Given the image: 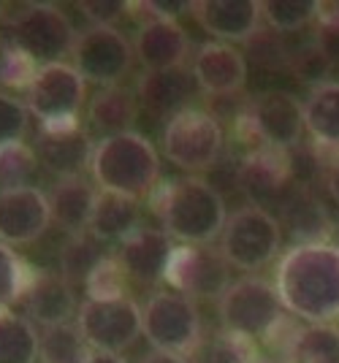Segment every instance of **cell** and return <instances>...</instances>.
<instances>
[{"label":"cell","instance_id":"cell-32","mask_svg":"<svg viewBox=\"0 0 339 363\" xmlns=\"http://www.w3.org/2000/svg\"><path fill=\"white\" fill-rule=\"evenodd\" d=\"M193 355L199 363H250L258 358V347L252 339L236 336L231 331H220L209 339H201Z\"/></svg>","mask_w":339,"mask_h":363},{"label":"cell","instance_id":"cell-22","mask_svg":"<svg viewBox=\"0 0 339 363\" xmlns=\"http://www.w3.org/2000/svg\"><path fill=\"white\" fill-rule=\"evenodd\" d=\"M279 228H288L296 244H328L334 225L326 206L304 187H291V193L279 201Z\"/></svg>","mask_w":339,"mask_h":363},{"label":"cell","instance_id":"cell-34","mask_svg":"<svg viewBox=\"0 0 339 363\" xmlns=\"http://www.w3.org/2000/svg\"><path fill=\"white\" fill-rule=\"evenodd\" d=\"M263 22L274 33H296L318 16L315 0H266L261 3Z\"/></svg>","mask_w":339,"mask_h":363},{"label":"cell","instance_id":"cell-24","mask_svg":"<svg viewBox=\"0 0 339 363\" xmlns=\"http://www.w3.org/2000/svg\"><path fill=\"white\" fill-rule=\"evenodd\" d=\"M49 214L52 223L62 228L68 236L77 233H87L90 220H93L95 198L98 193L93 184L84 177H71V179H57L55 190L49 193Z\"/></svg>","mask_w":339,"mask_h":363},{"label":"cell","instance_id":"cell-45","mask_svg":"<svg viewBox=\"0 0 339 363\" xmlns=\"http://www.w3.org/2000/svg\"><path fill=\"white\" fill-rule=\"evenodd\" d=\"M326 187H328V193L334 198V203L339 206V163L328 168V174H326Z\"/></svg>","mask_w":339,"mask_h":363},{"label":"cell","instance_id":"cell-20","mask_svg":"<svg viewBox=\"0 0 339 363\" xmlns=\"http://www.w3.org/2000/svg\"><path fill=\"white\" fill-rule=\"evenodd\" d=\"M22 298H25V309H28L30 320H35L44 328L65 325L79 312L74 285L65 277L52 272L33 269L30 285H28Z\"/></svg>","mask_w":339,"mask_h":363},{"label":"cell","instance_id":"cell-3","mask_svg":"<svg viewBox=\"0 0 339 363\" xmlns=\"http://www.w3.org/2000/svg\"><path fill=\"white\" fill-rule=\"evenodd\" d=\"M90 174L104 193L139 201L152 196L160 179V155L141 133H120L101 138L93 150Z\"/></svg>","mask_w":339,"mask_h":363},{"label":"cell","instance_id":"cell-23","mask_svg":"<svg viewBox=\"0 0 339 363\" xmlns=\"http://www.w3.org/2000/svg\"><path fill=\"white\" fill-rule=\"evenodd\" d=\"M196 79L185 65L166 71H147L139 79V101L147 111L157 117H174L187 108V98H193Z\"/></svg>","mask_w":339,"mask_h":363},{"label":"cell","instance_id":"cell-15","mask_svg":"<svg viewBox=\"0 0 339 363\" xmlns=\"http://www.w3.org/2000/svg\"><path fill=\"white\" fill-rule=\"evenodd\" d=\"M52 214H49V198L38 187H16V190H0V242L33 244L47 233Z\"/></svg>","mask_w":339,"mask_h":363},{"label":"cell","instance_id":"cell-10","mask_svg":"<svg viewBox=\"0 0 339 363\" xmlns=\"http://www.w3.org/2000/svg\"><path fill=\"white\" fill-rule=\"evenodd\" d=\"M77 325L93 352L120 355L141 333V306L133 298L114 301H87L79 306Z\"/></svg>","mask_w":339,"mask_h":363},{"label":"cell","instance_id":"cell-30","mask_svg":"<svg viewBox=\"0 0 339 363\" xmlns=\"http://www.w3.org/2000/svg\"><path fill=\"white\" fill-rule=\"evenodd\" d=\"M93 358V347L84 342L79 325H52L41 333L38 361L41 363H87Z\"/></svg>","mask_w":339,"mask_h":363},{"label":"cell","instance_id":"cell-36","mask_svg":"<svg viewBox=\"0 0 339 363\" xmlns=\"http://www.w3.org/2000/svg\"><path fill=\"white\" fill-rule=\"evenodd\" d=\"M125 288H128V274H125L123 263L117 255H106L93 274L87 277L84 290L90 301H114V298H125Z\"/></svg>","mask_w":339,"mask_h":363},{"label":"cell","instance_id":"cell-42","mask_svg":"<svg viewBox=\"0 0 339 363\" xmlns=\"http://www.w3.org/2000/svg\"><path fill=\"white\" fill-rule=\"evenodd\" d=\"M130 11H144V22H155V19H169L177 22L185 11H193V3H171V0H147V3H130ZM141 22V25H144Z\"/></svg>","mask_w":339,"mask_h":363},{"label":"cell","instance_id":"cell-37","mask_svg":"<svg viewBox=\"0 0 339 363\" xmlns=\"http://www.w3.org/2000/svg\"><path fill=\"white\" fill-rule=\"evenodd\" d=\"M38 68L41 65L16 44H9L0 52V84H6V87L28 90L35 74H38Z\"/></svg>","mask_w":339,"mask_h":363},{"label":"cell","instance_id":"cell-25","mask_svg":"<svg viewBox=\"0 0 339 363\" xmlns=\"http://www.w3.org/2000/svg\"><path fill=\"white\" fill-rule=\"evenodd\" d=\"M133 230H139V201L114 193H98L95 198L93 220L87 233L98 242H117L123 244Z\"/></svg>","mask_w":339,"mask_h":363},{"label":"cell","instance_id":"cell-5","mask_svg":"<svg viewBox=\"0 0 339 363\" xmlns=\"http://www.w3.org/2000/svg\"><path fill=\"white\" fill-rule=\"evenodd\" d=\"M141 333L152 350L174 355H193L204 339L193 298L174 290H160L141 306Z\"/></svg>","mask_w":339,"mask_h":363},{"label":"cell","instance_id":"cell-44","mask_svg":"<svg viewBox=\"0 0 339 363\" xmlns=\"http://www.w3.org/2000/svg\"><path fill=\"white\" fill-rule=\"evenodd\" d=\"M141 363H190L185 355H174V352H160V350H152L144 355Z\"/></svg>","mask_w":339,"mask_h":363},{"label":"cell","instance_id":"cell-28","mask_svg":"<svg viewBox=\"0 0 339 363\" xmlns=\"http://www.w3.org/2000/svg\"><path fill=\"white\" fill-rule=\"evenodd\" d=\"M41 336L28 318L11 309L0 312V363H35Z\"/></svg>","mask_w":339,"mask_h":363},{"label":"cell","instance_id":"cell-29","mask_svg":"<svg viewBox=\"0 0 339 363\" xmlns=\"http://www.w3.org/2000/svg\"><path fill=\"white\" fill-rule=\"evenodd\" d=\"M285 363H339V328L331 323L301 325L285 352Z\"/></svg>","mask_w":339,"mask_h":363},{"label":"cell","instance_id":"cell-40","mask_svg":"<svg viewBox=\"0 0 339 363\" xmlns=\"http://www.w3.org/2000/svg\"><path fill=\"white\" fill-rule=\"evenodd\" d=\"M288 68L296 74L299 82H307V84H312V87H318V84L328 82L326 76H328V71H331L328 60L321 55V49H318L315 44H307L304 49H299L296 55H291V57H288Z\"/></svg>","mask_w":339,"mask_h":363},{"label":"cell","instance_id":"cell-48","mask_svg":"<svg viewBox=\"0 0 339 363\" xmlns=\"http://www.w3.org/2000/svg\"><path fill=\"white\" fill-rule=\"evenodd\" d=\"M0 14H3V3H0Z\"/></svg>","mask_w":339,"mask_h":363},{"label":"cell","instance_id":"cell-46","mask_svg":"<svg viewBox=\"0 0 339 363\" xmlns=\"http://www.w3.org/2000/svg\"><path fill=\"white\" fill-rule=\"evenodd\" d=\"M87 363H128L120 355H111V352H93V358Z\"/></svg>","mask_w":339,"mask_h":363},{"label":"cell","instance_id":"cell-39","mask_svg":"<svg viewBox=\"0 0 339 363\" xmlns=\"http://www.w3.org/2000/svg\"><path fill=\"white\" fill-rule=\"evenodd\" d=\"M28 122H30L28 106L14 95L0 92V147L22 141V136L28 133Z\"/></svg>","mask_w":339,"mask_h":363},{"label":"cell","instance_id":"cell-6","mask_svg":"<svg viewBox=\"0 0 339 363\" xmlns=\"http://www.w3.org/2000/svg\"><path fill=\"white\" fill-rule=\"evenodd\" d=\"M226 147V133L215 114L187 106L163 128V155L182 171L199 174L217 163Z\"/></svg>","mask_w":339,"mask_h":363},{"label":"cell","instance_id":"cell-17","mask_svg":"<svg viewBox=\"0 0 339 363\" xmlns=\"http://www.w3.org/2000/svg\"><path fill=\"white\" fill-rule=\"evenodd\" d=\"M93 141L79 128H41L35 141V157L38 163L55 174L57 179L82 177L84 168H90L93 160Z\"/></svg>","mask_w":339,"mask_h":363},{"label":"cell","instance_id":"cell-27","mask_svg":"<svg viewBox=\"0 0 339 363\" xmlns=\"http://www.w3.org/2000/svg\"><path fill=\"white\" fill-rule=\"evenodd\" d=\"M136 120V98L125 87H101L90 101V125L104 138L128 133Z\"/></svg>","mask_w":339,"mask_h":363},{"label":"cell","instance_id":"cell-12","mask_svg":"<svg viewBox=\"0 0 339 363\" xmlns=\"http://www.w3.org/2000/svg\"><path fill=\"white\" fill-rule=\"evenodd\" d=\"M74 68L84 82L117 87L133 65V46L117 28H87L74 44Z\"/></svg>","mask_w":339,"mask_h":363},{"label":"cell","instance_id":"cell-13","mask_svg":"<svg viewBox=\"0 0 339 363\" xmlns=\"http://www.w3.org/2000/svg\"><path fill=\"white\" fill-rule=\"evenodd\" d=\"M239 190L245 193L252 206L266 209L291 193L293 187V163L291 155L277 147L261 144L258 150H250L236 171Z\"/></svg>","mask_w":339,"mask_h":363},{"label":"cell","instance_id":"cell-8","mask_svg":"<svg viewBox=\"0 0 339 363\" xmlns=\"http://www.w3.org/2000/svg\"><path fill=\"white\" fill-rule=\"evenodd\" d=\"M84 79L68 62L41 65L28 87L25 106L41 128H71L79 125V108L84 104Z\"/></svg>","mask_w":339,"mask_h":363},{"label":"cell","instance_id":"cell-7","mask_svg":"<svg viewBox=\"0 0 339 363\" xmlns=\"http://www.w3.org/2000/svg\"><path fill=\"white\" fill-rule=\"evenodd\" d=\"M217 312L223 331H231L252 342L263 339L285 315L274 285L261 277H242L231 282L217 298Z\"/></svg>","mask_w":339,"mask_h":363},{"label":"cell","instance_id":"cell-9","mask_svg":"<svg viewBox=\"0 0 339 363\" xmlns=\"http://www.w3.org/2000/svg\"><path fill=\"white\" fill-rule=\"evenodd\" d=\"M14 44L28 52L38 65L62 62L65 55L74 52L77 30L71 19L52 3H28L11 19Z\"/></svg>","mask_w":339,"mask_h":363},{"label":"cell","instance_id":"cell-43","mask_svg":"<svg viewBox=\"0 0 339 363\" xmlns=\"http://www.w3.org/2000/svg\"><path fill=\"white\" fill-rule=\"evenodd\" d=\"M247 46L252 49V60L261 62V65H279V62H288V57H285L288 52H285L269 33L258 30L250 41H247Z\"/></svg>","mask_w":339,"mask_h":363},{"label":"cell","instance_id":"cell-38","mask_svg":"<svg viewBox=\"0 0 339 363\" xmlns=\"http://www.w3.org/2000/svg\"><path fill=\"white\" fill-rule=\"evenodd\" d=\"M318 33L312 44L321 49L328 65H339V0L334 3H318Z\"/></svg>","mask_w":339,"mask_h":363},{"label":"cell","instance_id":"cell-47","mask_svg":"<svg viewBox=\"0 0 339 363\" xmlns=\"http://www.w3.org/2000/svg\"><path fill=\"white\" fill-rule=\"evenodd\" d=\"M250 363H279V361H272V358H261V355H258L255 361H250Z\"/></svg>","mask_w":339,"mask_h":363},{"label":"cell","instance_id":"cell-2","mask_svg":"<svg viewBox=\"0 0 339 363\" xmlns=\"http://www.w3.org/2000/svg\"><path fill=\"white\" fill-rule=\"evenodd\" d=\"M152 212L157 214L163 233L190 247L215 242L228 220L220 190L193 174L157 184L152 193Z\"/></svg>","mask_w":339,"mask_h":363},{"label":"cell","instance_id":"cell-19","mask_svg":"<svg viewBox=\"0 0 339 363\" xmlns=\"http://www.w3.org/2000/svg\"><path fill=\"white\" fill-rule=\"evenodd\" d=\"M171 252L174 244L169 233H163L160 228H139L120 244L117 260L123 263L128 279L150 288L166 279Z\"/></svg>","mask_w":339,"mask_h":363},{"label":"cell","instance_id":"cell-35","mask_svg":"<svg viewBox=\"0 0 339 363\" xmlns=\"http://www.w3.org/2000/svg\"><path fill=\"white\" fill-rule=\"evenodd\" d=\"M30 277V266L16 255L9 244L0 242V312L11 309V303H16L25 296Z\"/></svg>","mask_w":339,"mask_h":363},{"label":"cell","instance_id":"cell-1","mask_svg":"<svg viewBox=\"0 0 339 363\" xmlns=\"http://www.w3.org/2000/svg\"><path fill=\"white\" fill-rule=\"evenodd\" d=\"M274 290L282 309L307 325L339 318V247L296 244L274 269Z\"/></svg>","mask_w":339,"mask_h":363},{"label":"cell","instance_id":"cell-18","mask_svg":"<svg viewBox=\"0 0 339 363\" xmlns=\"http://www.w3.org/2000/svg\"><path fill=\"white\" fill-rule=\"evenodd\" d=\"M193 79H196V87L206 95H215V98L233 95L247 84L245 55L236 52L231 44L206 41L199 46L193 57Z\"/></svg>","mask_w":339,"mask_h":363},{"label":"cell","instance_id":"cell-4","mask_svg":"<svg viewBox=\"0 0 339 363\" xmlns=\"http://www.w3.org/2000/svg\"><path fill=\"white\" fill-rule=\"evenodd\" d=\"M282 228L269 209L245 206L226 220L220 233V252L228 266L242 272H258L279 255Z\"/></svg>","mask_w":339,"mask_h":363},{"label":"cell","instance_id":"cell-16","mask_svg":"<svg viewBox=\"0 0 339 363\" xmlns=\"http://www.w3.org/2000/svg\"><path fill=\"white\" fill-rule=\"evenodd\" d=\"M193 16L220 44H247L261 30V3L255 0H199Z\"/></svg>","mask_w":339,"mask_h":363},{"label":"cell","instance_id":"cell-26","mask_svg":"<svg viewBox=\"0 0 339 363\" xmlns=\"http://www.w3.org/2000/svg\"><path fill=\"white\" fill-rule=\"evenodd\" d=\"M304 130L315 147L339 152V82L312 87L304 101Z\"/></svg>","mask_w":339,"mask_h":363},{"label":"cell","instance_id":"cell-14","mask_svg":"<svg viewBox=\"0 0 339 363\" xmlns=\"http://www.w3.org/2000/svg\"><path fill=\"white\" fill-rule=\"evenodd\" d=\"M250 122L263 144L288 152L304 136V104L285 90L261 92L252 101Z\"/></svg>","mask_w":339,"mask_h":363},{"label":"cell","instance_id":"cell-41","mask_svg":"<svg viewBox=\"0 0 339 363\" xmlns=\"http://www.w3.org/2000/svg\"><path fill=\"white\" fill-rule=\"evenodd\" d=\"M130 9L125 0H98V3H79V11L93 22V28H114L117 19H123Z\"/></svg>","mask_w":339,"mask_h":363},{"label":"cell","instance_id":"cell-21","mask_svg":"<svg viewBox=\"0 0 339 363\" xmlns=\"http://www.w3.org/2000/svg\"><path fill=\"white\" fill-rule=\"evenodd\" d=\"M190 52V38L179 22L169 19H155L144 22L133 41V55L147 71H166L185 65Z\"/></svg>","mask_w":339,"mask_h":363},{"label":"cell","instance_id":"cell-33","mask_svg":"<svg viewBox=\"0 0 339 363\" xmlns=\"http://www.w3.org/2000/svg\"><path fill=\"white\" fill-rule=\"evenodd\" d=\"M35 174H38V157L25 141L0 147V190L33 187Z\"/></svg>","mask_w":339,"mask_h":363},{"label":"cell","instance_id":"cell-11","mask_svg":"<svg viewBox=\"0 0 339 363\" xmlns=\"http://www.w3.org/2000/svg\"><path fill=\"white\" fill-rule=\"evenodd\" d=\"M166 282L174 293H182L187 298H220L231 285V266L220 250L204 247H174L166 269Z\"/></svg>","mask_w":339,"mask_h":363},{"label":"cell","instance_id":"cell-31","mask_svg":"<svg viewBox=\"0 0 339 363\" xmlns=\"http://www.w3.org/2000/svg\"><path fill=\"white\" fill-rule=\"evenodd\" d=\"M106 257L101 250V242L90 233H77L68 236V242L60 250V277H65L71 285L74 282H87L93 269Z\"/></svg>","mask_w":339,"mask_h":363}]
</instances>
